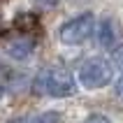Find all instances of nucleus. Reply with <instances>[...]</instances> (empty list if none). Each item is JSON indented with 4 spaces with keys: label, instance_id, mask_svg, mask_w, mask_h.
<instances>
[{
    "label": "nucleus",
    "instance_id": "obj_1",
    "mask_svg": "<svg viewBox=\"0 0 123 123\" xmlns=\"http://www.w3.org/2000/svg\"><path fill=\"white\" fill-rule=\"evenodd\" d=\"M35 93L42 95H51V98H68L74 93V77L63 68H47L35 77L33 84Z\"/></svg>",
    "mask_w": 123,
    "mask_h": 123
},
{
    "label": "nucleus",
    "instance_id": "obj_2",
    "mask_svg": "<svg viewBox=\"0 0 123 123\" xmlns=\"http://www.w3.org/2000/svg\"><path fill=\"white\" fill-rule=\"evenodd\" d=\"M114 77V68L107 58H88L79 68V81L86 88H102L111 81Z\"/></svg>",
    "mask_w": 123,
    "mask_h": 123
},
{
    "label": "nucleus",
    "instance_id": "obj_3",
    "mask_svg": "<svg viewBox=\"0 0 123 123\" xmlns=\"http://www.w3.org/2000/svg\"><path fill=\"white\" fill-rule=\"evenodd\" d=\"M95 30V19L93 14H79L74 19H70L68 23H63L61 28V42L63 44H70V47H77V44H84Z\"/></svg>",
    "mask_w": 123,
    "mask_h": 123
},
{
    "label": "nucleus",
    "instance_id": "obj_4",
    "mask_svg": "<svg viewBox=\"0 0 123 123\" xmlns=\"http://www.w3.org/2000/svg\"><path fill=\"white\" fill-rule=\"evenodd\" d=\"M7 56L14 58V61H26L33 56V40L28 37H16L7 44Z\"/></svg>",
    "mask_w": 123,
    "mask_h": 123
},
{
    "label": "nucleus",
    "instance_id": "obj_5",
    "mask_svg": "<svg viewBox=\"0 0 123 123\" xmlns=\"http://www.w3.org/2000/svg\"><path fill=\"white\" fill-rule=\"evenodd\" d=\"M98 44L105 49H111L116 44V26H114V21L111 19H105L100 21V26H98Z\"/></svg>",
    "mask_w": 123,
    "mask_h": 123
},
{
    "label": "nucleus",
    "instance_id": "obj_6",
    "mask_svg": "<svg viewBox=\"0 0 123 123\" xmlns=\"http://www.w3.org/2000/svg\"><path fill=\"white\" fill-rule=\"evenodd\" d=\"M16 28L19 30H37L40 21L35 19V14H19L16 16Z\"/></svg>",
    "mask_w": 123,
    "mask_h": 123
},
{
    "label": "nucleus",
    "instance_id": "obj_7",
    "mask_svg": "<svg viewBox=\"0 0 123 123\" xmlns=\"http://www.w3.org/2000/svg\"><path fill=\"white\" fill-rule=\"evenodd\" d=\"M30 123H61V114L58 111H44L30 118Z\"/></svg>",
    "mask_w": 123,
    "mask_h": 123
},
{
    "label": "nucleus",
    "instance_id": "obj_8",
    "mask_svg": "<svg viewBox=\"0 0 123 123\" xmlns=\"http://www.w3.org/2000/svg\"><path fill=\"white\" fill-rule=\"evenodd\" d=\"M111 61L116 63V65H121V68H123V44H121V47H116L114 51H111Z\"/></svg>",
    "mask_w": 123,
    "mask_h": 123
},
{
    "label": "nucleus",
    "instance_id": "obj_9",
    "mask_svg": "<svg viewBox=\"0 0 123 123\" xmlns=\"http://www.w3.org/2000/svg\"><path fill=\"white\" fill-rule=\"evenodd\" d=\"M84 123H111V121L107 116H102V114H91V116H86Z\"/></svg>",
    "mask_w": 123,
    "mask_h": 123
},
{
    "label": "nucleus",
    "instance_id": "obj_10",
    "mask_svg": "<svg viewBox=\"0 0 123 123\" xmlns=\"http://www.w3.org/2000/svg\"><path fill=\"white\" fill-rule=\"evenodd\" d=\"M40 7H47V9H51V7H56L58 5V0H35Z\"/></svg>",
    "mask_w": 123,
    "mask_h": 123
},
{
    "label": "nucleus",
    "instance_id": "obj_11",
    "mask_svg": "<svg viewBox=\"0 0 123 123\" xmlns=\"http://www.w3.org/2000/svg\"><path fill=\"white\" fill-rule=\"evenodd\" d=\"M116 93H118V95L123 98V77H121V79L116 81Z\"/></svg>",
    "mask_w": 123,
    "mask_h": 123
},
{
    "label": "nucleus",
    "instance_id": "obj_12",
    "mask_svg": "<svg viewBox=\"0 0 123 123\" xmlns=\"http://www.w3.org/2000/svg\"><path fill=\"white\" fill-rule=\"evenodd\" d=\"M5 95V86H2V84H0V98Z\"/></svg>",
    "mask_w": 123,
    "mask_h": 123
}]
</instances>
